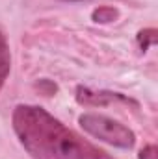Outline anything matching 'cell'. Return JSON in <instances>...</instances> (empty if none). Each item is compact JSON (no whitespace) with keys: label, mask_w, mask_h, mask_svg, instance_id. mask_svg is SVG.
I'll list each match as a JSON object with an SVG mask.
<instances>
[{"label":"cell","mask_w":158,"mask_h":159,"mask_svg":"<svg viewBox=\"0 0 158 159\" xmlns=\"http://www.w3.org/2000/svg\"><path fill=\"white\" fill-rule=\"evenodd\" d=\"M11 124L32 159H114L37 106H17Z\"/></svg>","instance_id":"obj_1"},{"label":"cell","mask_w":158,"mask_h":159,"mask_svg":"<svg viewBox=\"0 0 158 159\" xmlns=\"http://www.w3.org/2000/svg\"><path fill=\"white\" fill-rule=\"evenodd\" d=\"M80 128L93 135L95 139L108 143L112 146H117L123 150H130L136 144V135L130 128L121 124L117 120L110 119L106 115H97V113H84L78 119Z\"/></svg>","instance_id":"obj_2"},{"label":"cell","mask_w":158,"mask_h":159,"mask_svg":"<svg viewBox=\"0 0 158 159\" xmlns=\"http://www.w3.org/2000/svg\"><path fill=\"white\" fill-rule=\"evenodd\" d=\"M77 100L82 106H108V104H116V102H125V104H134V100H130L128 96L121 94V93H112V91H93L89 87H82L77 89Z\"/></svg>","instance_id":"obj_3"},{"label":"cell","mask_w":158,"mask_h":159,"mask_svg":"<svg viewBox=\"0 0 158 159\" xmlns=\"http://www.w3.org/2000/svg\"><path fill=\"white\" fill-rule=\"evenodd\" d=\"M9 69H11V52H9L7 37H6L4 30L0 28V91L9 76Z\"/></svg>","instance_id":"obj_4"},{"label":"cell","mask_w":158,"mask_h":159,"mask_svg":"<svg viewBox=\"0 0 158 159\" xmlns=\"http://www.w3.org/2000/svg\"><path fill=\"white\" fill-rule=\"evenodd\" d=\"M117 17H119V11L116 7H110V6H101V7H97V9L93 11V15H91V19H93L95 22H101V24L112 22V20H116Z\"/></svg>","instance_id":"obj_5"},{"label":"cell","mask_w":158,"mask_h":159,"mask_svg":"<svg viewBox=\"0 0 158 159\" xmlns=\"http://www.w3.org/2000/svg\"><path fill=\"white\" fill-rule=\"evenodd\" d=\"M155 43H156V30L155 28H145L138 34V44L143 52L149 50V46H153Z\"/></svg>","instance_id":"obj_6"},{"label":"cell","mask_w":158,"mask_h":159,"mask_svg":"<svg viewBox=\"0 0 158 159\" xmlns=\"http://www.w3.org/2000/svg\"><path fill=\"white\" fill-rule=\"evenodd\" d=\"M158 156V150L155 144H147V146H143L141 148V152H140V159H156Z\"/></svg>","instance_id":"obj_7"},{"label":"cell","mask_w":158,"mask_h":159,"mask_svg":"<svg viewBox=\"0 0 158 159\" xmlns=\"http://www.w3.org/2000/svg\"><path fill=\"white\" fill-rule=\"evenodd\" d=\"M65 2H86V0H65Z\"/></svg>","instance_id":"obj_8"}]
</instances>
